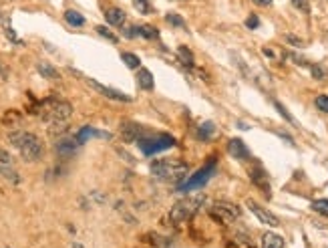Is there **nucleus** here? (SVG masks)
I'll use <instances>...</instances> for the list:
<instances>
[{"label": "nucleus", "instance_id": "29", "mask_svg": "<svg viewBox=\"0 0 328 248\" xmlns=\"http://www.w3.org/2000/svg\"><path fill=\"white\" fill-rule=\"evenodd\" d=\"M97 33H99L103 39H107V41H111V43H117V37H115L107 27H97Z\"/></svg>", "mask_w": 328, "mask_h": 248}, {"label": "nucleus", "instance_id": "5", "mask_svg": "<svg viewBox=\"0 0 328 248\" xmlns=\"http://www.w3.org/2000/svg\"><path fill=\"white\" fill-rule=\"evenodd\" d=\"M139 150L145 154V156H153V154H159L163 150H170L176 146V138L168 136V134H159V136H147V138H141L139 142Z\"/></svg>", "mask_w": 328, "mask_h": 248}, {"label": "nucleus", "instance_id": "1", "mask_svg": "<svg viewBox=\"0 0 328 248\" xmlns=\"http://www.w3.org/2000/svg\"><path fill=\"white\" fill-rule=\"evenodd\" d=\"M9 142L21 152L23 160L29 164L41 160L45 154L43 142L39 140V136L31 134V132H13V134H9Z\"/></svg>", "mask_w": 328, "mask_h": 248}, {"label": "nucleus", "instance_id": "34", "mask_svg": "<svg viewBox=\"0 0 328 248\" xmlns=\"http://www.w3.org/2000/svg\"><path fill=\"white\" fill-rule=\"evenodd\" d=\"M292 5H294L298 11H302V13H308V11H310L308 0H292Z\"/></svg>", "mask_w": 328, "mask_h": 248}, {"label": "nucleus", "instance_id": "13", "mask_svg": "<svg viewBox=\"0 0 328 248\" xmlns=\"http://www.w3.org/2000/svg\"><path fill=\"white\" fill-rule=\"evenodd\" d=\"M81 146V142L77 140V138H69V140H61L59 144H57V154L59 156H63V158H67V156H73L75 152H77V148Z\"/></svg>", "mask_w": 328, "mask_h": 248}, {"label": "nucleus", "instance_id": "16", "mask_svg": "<svg viewBox=\"0 0 328 248\" xmlns=\"http://www.w3.org/2000/svg\"><path fill=\"white\" fill-rule=\"evenodd\" d=\"M262 246L264 248H284V238L274 232H266L262 236Z\"/></svg>", "mask_w": 328, "mask_h": 248}, {"label": "nucleus", "instance_id": "15", "mask_svg": "<svg viewBox=\"0 0 328 248\" xmlns=\"http://www.w3.org/2000/svg\"><path fill=\"white\" fill-rule=\"evenodd\" d=\"M137 83H139V87L141 89H145V91H151L153 89V75H151V71L149 69H141L139 67V73H137Z\"/></svg>", "mask_w": 328, "mask_h": 248}, {"label": "nucleus", "instance_id": "3", "mask_svg": "<svg viewBox=\"0 0 328 248\" xmlns=\"http://www.w3.org/2000/svg\"><path fill=\"white\" fill-rule=\"evenodd\" d=\"M206 202H208V198L204 194H192V196H188V198H184L172 206L170 220L174 224H184V222L192 220L198 214V210H202V206H206Z\"/></svg>", "mask_w": 328, "mask_h": 248}, {"label": "nucleus", "instance_id": "14", "mask_svg": "<svg viewBox=\"0 0 328 248\" xmlns=\"http://www.w3.org/2000/svg\"><path fill=\"white\" fill-rule=\"evenodd\" d=\"M125 17H127L125 11H123V9H117V7L105 11V19H107V23L113 25V27H123V25H125Z\"/></svg>", "mask_w": 328, "mask_h": 248}, {"label": "nucleus", "instance_id": "11", "mask_svg": "<svg viewBox=\"0 0 328 248\" xmlns=\"http://www.w3.org/2000/svg\"><path fill=\"white\" fill-rule=\"evenodd\" d=\"M228 154L236 160H250V150L242 140H230L228 142Z\"/></svg>", "mask_w": 328, "mask_h": 248}, {"label": "nucleus", "instance_id": "12", "mask_svg": "<svg viewBox=\"0 0 328 248\" xmlns=\"http://www.w3.org/2000/svg\"><path fill=\"white\" fill-rule=\"evenodd\" d=\"M91 138H103V140H109L111 134L99 132V130H95V128H91V126H85V128H81V130L77 132V140H79L81 144H85V142L91 140Z\"/></svg>", "mask_w": 328, "mask_h": 248}, {"label": "nucleus", "instance_id": "36", "mask_svg": "<svg viewBox=\"0 0 328 248\" xmlns=\"http://www.w3.org/2000/svg\"><path fill=\"white\" fill-rule=\"evenodd\" d=\"M286 41L290 43V45H294V47H302L304 43L298 39V37H294V35H286Z\"/></svg>", "mask_w": 328, "mask_h": 248}, {"label": "nucleus", "instance_id": "18", "mask_svg": "<svg viewBox=\"0 0 328 248\" xmlns=\"http://www.w3.org/2000/svg\"><path fill=\"white\" fill-rule=\"evenodd\" d=\"M250 176H252V182H254L258 188H262L264 192H268V178H266V172H264L262 168L252 170V172H250Z\"/></svg>", "mask_w": 328, "mask_h": 248}, {"label": "nucleus", "instance_id": "31", "mask_svg": "<svg viewBox=\"0 0 328 248\" xmlns=\"http://www.w3.org/2000/svg\"><path fill=\"white\" fill-rule=\"evenodd\" d=\"M274 105H276V109H278V111H280V115H282V117H284V119H286V121H290V123H296V121H294V117H292V115H290V113H288V111H286V107H284V105H282V103H278V101H276V103H274Z\"/></svg>", "mask_w": 328, "mask_h": 248}, {"label": "nucleus", "instance_id": "6", "mask_svg": "<svg viewBox=\"0 0 328 248\" xmlns=\"http://www.w3.org/2000/svg\"><path fill=\"white\" fill-rule=\"evenodd\" d=\"M216 176V160L212 158L200 172H196L190 180H186V182H182L180 184V190L182 192H192V190H198V188H202V186H206L208 182H210V178H214Z\"/></svg>", "mask_w": 328, "mask_h": 248}, {"label": "nucleus", "instance_id": "9", "mask_svg": "<svg viewBox=\"0 0 328 248\" xmlns=\"http://www.w3.org/2000/svg\"><path fill=\"white\" fill-rule=\"evenodd\" d=\"M147 136H149V132L135 121H123L121 123V138L125 142H139L141 138H147Z\"/></svg>", "mask_w": 328, "mask_h": 248}, {"label": "nucleus", "instance_id": "4", "mask_svg": "<svg viewBox=\"0 0 328 248\" xmlns=\"http://www.w3.org/2000/svg\"><path fill=\"white\" fill-rule=\"evenodd\" d=\"M39 113L41 117L49 123V126H57V123H67L73 115V107L67 101L49 97L39 105Z\"/></svg>", "mask_w": 328, "mask_h": 248}, {"label": "nucleus", "instance_id": "35", "mask_svg": "<svg viewBox=\"0 0 328 248\" xmlns=\"http://www.w3.org/2000/svg\"><path fill=\"white\" fill-rule=\"evenodd\" d=\"M246 27H248V29H258V27H260V21H258V17H254V15H252V17L246 21Z\"/></svg>", "mask_w": 328, "mask_h": 248}, {"label": "nucleus", "instance_id": "2", "mask_svg": "<svg viewBox=\"0 0 328 248\" xmlns=\"http://www.w3.org/2000/svg\"><path fill=\"white\" fill-rule=\"evenodd\" d=\"M188 164L180 162V160H155L151 164V174L157 180L163 182H174V184H182L186 182L188 176Z\"/></svg>", "mask_w": 328, "mask_h": 248}, {"label": "nucleus", "instance_id": "24", "mask_svg": "<svg viewBox=\"0 0 328 248\" xmlns=\"http://www.w3.org/2000/svg\"><path fill=\"white\" fill-rule=\"evenodd\" d=\"M121 61L129 67V69H139V65H141V61H139V57L137 55H133V53H121Z\"/></svg>", "mask_w": 328, "mask_h": 248}, {"label": "nucleus", "instance_id": "20", "mask_svg": "<svg viewBox=\"0 0 328 248\" xmlns=\"http://www.w3.org/2000/svg\"><path fill=\"white\" fill-rule=\"evenodd\" d=\"M178 57H180V61H182L188 69H194V67H196L194 55H192V51H190L188 47H180V49H178Z\"/></svg>", "mask_w": 328, "mask_h": 248}, {"label": "nucleus", "instance_id": "19", "mask_svg": "<svg viewBox=\"0 0 328 248\" xmlns=\"http://www.w3.org/2000/svg\"><path fill=\"white\" fill-rule=\"evenodd\" d=\"M37 71L45 77V79H51V81H57L61 75H59V71L53 67V65H49V63H39L37 65Z\"/></svg>", "mask_w": 328, "mask_h": 248}, {"label": "nucleus", "instance_id": "30", "mask_svg": "<svg viewBox=\"0 0 328 248\" xmlns=\"http://www.w3.org/2000/svg\"><path fill=\"white\" fill-rule=\"evenodd\" d=\"M168 23L172 25V27H186V23H184V19L180 17V15H168Z\"/></svg>", "mask_w": 328, "mask_h": 248}, {"label": "nucleus", "instance_id": "23", "mask_svg": "<svg viewBox=\"0 0 328 248\" xmlns=\"http://www.w3.org/2000/svg\"><path fill=\"white\" fill-rule=\"evenodd\" d=\"M0 176H5L9 182H13V184H19L21 182V176L17 174V170L15 168H7V166H0Z\"/></svg>", "mask_w": 328, "mask_h": 248}, {"label": "nucleus", "instance_id": "25", "mask_svg": "<svg viewBox=\"0 0 328 248\" xmlns=\"http://www.w3.org/2000/svg\"><path fill=\"white\" fill-rule=\"evenodd\" d=\"M310 208L320 216H328V200H314Z\"/></svg>", "mask_w": 328, "mask_h": 248}, {"label": "nucleus", "instance_id": "21", "mask_svg": "<svg viewBox=\"0 0 328 248\" xmlns=\"http://www.w3.org/2000/svg\"><path fill=\"white\" fill-rule=\"evenodd\" d=\"M65 21L71 25V27H83L85 25V17L77 11H67L65 13Z\"/></svg>", "mask_w": 328, "mask_h": 248}, {"label": "nucleus", "instance_id": "32", "mask_svg": "<svg viewBox=\"0 0 328 248\" xmlns=\"http://www.w3.org/2000/svg\"><path fill=\"white\" fill-rule=\"evenodd\" d=\"M123 35H125V39H135V37H139V27H125Z\"/></svg>", "mask_w": 328, "mask_h": 248}, {"label": "nucleus", "instance_id": "7", "mask_svg": "<svg viewBox=\"0 0 328 248\" xmlns=\"http://www.w3.org/2000/svg\"><path fill=\"white\" fill-rule=\"evenodd\" d=\"M210 214H212L216 220L230 224V222H234V220H238V218L242 216V210H240L236 204H232V202H216V204L212 206Z\"/></svg>", "mask_w": 328, "mask_h": 248}, {"label": "nucleus", "instance_id": "27", "mask_svg": "<svg viewBox=\"0 0 328 248\" xmlns=\"http://www.w3.org/2000/svg\"><path fill=\"white\" fill-rule=\"evenodd\" d=\"M0 166H7V168H15V160L7 150H0Z\"/></svg>", "mask_w": 328, "mask_h": 248}, {"label": "nucleus", "instance_id": "17", "mask_svg": "<svg viewBox=\"0 0 328 248\" xmlns=\"http://www.w3.org/2000/svg\"><path fill=\"white\" fill-rule=\"evenodd\" d=\"M196 136H198V140H204V142H208V140H212V138L216 136V126H214L212 121H206V123H202V126L198 128Z\"/></svg>", "mask_w": 328, "mask_h": 248}, {"label": "nucleus", "instance_id": "26", "mask_svg": "<svg viewBox=\"0 0 328 248\" xmlns=\"http://www.w3.org/2000/svg\"><path fill=\"white\" fill-rule=\"evenodd\" d=\"M133 7L141 13V15H149L151 13V5H149V0H133Z\"/></svg>", "mask_w": 328, "mask_h": 248}, {"label": "nucleus", "instance_id": "10", "mask_svg": "<svg viewBox=\"0 0 328 248\" xmlns=\"http://www.w3.org/2000/svg\"><path fill=\"white\" fill-rule=\"evenodd\" d=\"M246 206L252 210V214L262 222V224H266V226H280V220L272 214V212H268L264 206H260L258 202H254V200H248L246 202Z\"/></svg>", "mask_w": 328, "mask_h": 248}, {"label": "nucleus", "instance_id": "8", "mask_svg": "<svg viewBox=\"0 0 328 248\" xmlns=\"http://www.w3.org/2000/svg\"><path fill=\"white\" fill-rule=\"evenodd\" d=\"M85 81H87L89 87H93L97 93H101L103 97H107V99H111V101H123V103H131V101H133L129 95H125V93H121V91H117V89H111V87H107V85H101V83L95 81V79H85Z\"/></svg>", "mask_w": 328, "mask_h": 248}, {"label": "nucleus", "instance_id": "33", "mask_svg": "<svg viewBox=\"0 0 328 248\" xmlns=\"http://www.w3.org/2000/svg\"><path fill=\"white\" fill-rule=\"evenodd\" d=\"M310 71H312V77H314V79H324V77H326L324 69L318 67V65H310Z\"/></svg>", "mask_w": 328, "mask_h": 248}, {"label": "nucleus", "instance_id": "37", "mask_svg": "<svg viewBox=\"0 0 328 248\" xmlns=\"http://www.w3.org/2000/svg\"><path fill=\"white\" fill-rule=\"evenodd\" d=\"M254 5H258V7H270L272 5V0H252Z\"/></svg>", "mask_w": 328, "mask_h": 248}, {"label": "nucleus", "instance_id": "28", "mask_svg": "<svg viewBox=\"0 0 328 248\" xmlns=\"http://www.w3.org/2000/svg\"><path fill=\"white\" fill-rule=\"evenodd\" d=\"M314 103H316V107H318L322 113H328V95H318Z\"/></svg>", "mask_w": 328, "mask_h": 248}, {"label": "nucleus", "instance_id": "22", "mask_svg": "<svg viewBox=\"0 0 328 248\" xmlns=\"http://www.w3.org/2000/svg\"><path fill=\"white\" fill-rule=\"evenodd\" d=\"M139 37L149 39V41H155V39H159V31L155 27H151V25H141L139 27Z\"/></svg>", "mask_w": 328, "mask_h": 248}]
</instances>
